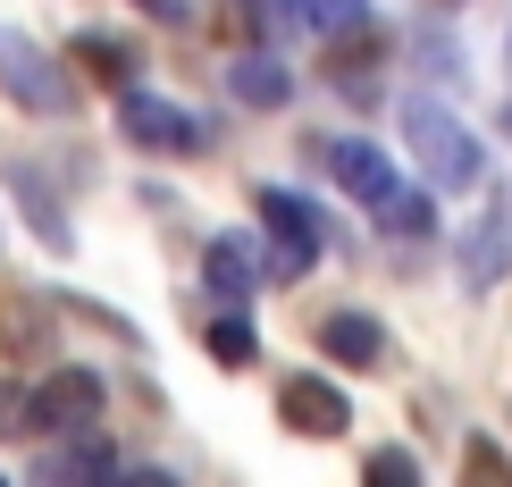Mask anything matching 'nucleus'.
I'll list each match as a JSON object with an SVG mask.
<instances>
[{
    "mask_svg": "<svg viewBox=\"0 0 512 487\" xmlns=\"http://www.w3.org/2000/svg\"><path fill=\"white\" fill-rule=\"evenodd\" d=\"M395 118H403V143H412V152H420V168H429V185H445V194H471V185L487 177V143H479L454 110H445V101L412 93Z\"/></svg>",
    "mask_w": 512,
    "mask_h": 487,
    "instance_id": "obj_1",
    "label": "nucleus"
},
{
    "mask_svg": "<svg viewBox=\"0 0 512 487\" xmlns=\"http://www.w3.org/2000/svg\"><path fill=\"white\" fill-rule=\"evenodd\" d=\"M261 227H269V278H277V286H294V278L319 261V244H328L319 202L286 194V185H261Z\"/></svg>",
    "mask_w": 512,
    "mask_h": 487,
    "instance_id": "obj_2",
    "label": "nucleus"
},
{
    "mask_svg": "<svg viewBox=\"0 0 512 487\" xmlns=\"http://www.w3.org/2000/svg\"><path fill=\"white\" fill-rule=\"evenodd\" d=\"M0 93H9L17 110H34V118H59V110H68V93H76V84L59 76V59L42 51L34 34L0 26Z\"/></svg>",
    "mask_w": 512,
    "mask_h": 487,
    "instance_id": "obj_3",
    "label": "nucleus"
},
{
    "mask_svg": "<svg viewBox=\"0 0 512 487\" xmlns=\"http://www.w3.org/2000/svg\"><path fill=\"white\" fill-rule=\"evenodd\" d=\"M118 135L135 143V152H202V118H185L177 101H160V93H135V84H126L118 93Z\"/></svg>",
    "mask_w": 512,
    "mask_h": 487,
    "instance_id": "obj_4",
    "label": "nucleus"
},
{
    "mask_svg": "<svg viewBox=\"0 0 512 487\" xmlns=\"http://www.w3.org/2000/svg\"><path fill=\"white\" fill-rule=\"evenodd\" d=\"M101 404H110V395H101V378L84 370V362H68V370H51V378L34 387L26 412H34L42 437H76V429H93V420H101Z\"/></svg>",
    "mask_w": 512,
    "mask_h": 487,
    "instance_id": "obj_5",
    "label": "nucleus"
},
{
    "mask_svg": "<svg viewBox=\"0 0 512 487\" xmlns=\"http://www.w3.org/2000/svg\"><path fill=\"white\" fill-rule=\"evenodd\" d=\"M277 420H286L294 437H345L353 429V395L336 387V378H319V370H294L286 387H277Z\"/></svg>",
    "mask_w": 512,
    "mask_h": 487,
    "instance_id": "obj_6",
    "label": "nucleus"
},
{
    "mask_svg": "<svg viewBox=\"0 0 512 487\" xmlns=\"http://www.w3.org/2000/svg\"><path fill=\"white\" fill-rule=\"evenodd\" d=\"M512 278V185H496L487 194V210L471 219V236H462V286L487 294Z\"/></svg>",
    "mask_w": 512,
    "mask_h": 487,
    "instance_id": "obj_7",
    "label": "nucleus"
},
{
    "mask_svg": "<svg viewBox=\"0 0 512 487\" xmlns=\"http://www.w3.org/2000/svg\"><path fill=\"white\" fill-rule=\"evenodd\" d=\"M311 160L328 168V177L345 185L353 202H370V210L395 194V160L378 152V143H361V135H328V143H311Z\"/></svg>",
    "mask_w": 512,
    "mask_h": 487,
    "instance_id": "obj_8",
    "label": "nucleus"
},
{
    "mask_svg": "<svg viewBox=\"0 0 512 487\" xmlns=\"http://www.w3.org/2000/svg\"><path fill=\"white\" fill-rule=\"evenodd\" d=\"M202 286L219 294V303H252V294L269 286V252L252 236H210L202 244Z\"/></svg>",
    "mask_w": 512,
    "mask_h": 487,
    "instance_id": "obj_9",
    "label": "nucleus"
},
{
    "mask_svg": "<svg viewBox=\"0 0 512 487\" xmlns=\"http://www.w3.org/2000/svg\"><path fill=\"white\" fill-rule=\"evenodd\" d=\"M319 353H336L345 370H378L387 362V328H378L370 311H328V320H319Z\"/></svg>",
    "mask_w": 512,
    "mask_h": 487,
    "instance_id": "obj_10",
    "label": "nucleus"
},
{
    "mask_svg": "<svg viewBox=\"0 0 512 487\" xmlns=\"http://www.w3.org/2000/svg\"><path fill=\"white\" fill-rule=\"evenodd\" d=\"M34 471H42V479H110L118 462H110V446H93V429H76V437H59Z\"/></svg>",
    "mask_w": 512,
    "mask_h": 487,
    "instance_id": "obj_11",
    "label": "nucleus"
},
{
    "mask_svg": "<svg viewBox=\"0 0 512 487\" xmlns=\"http://www.w3.org/2000/svg\"><path fill=\"white\" fill-rule=\"evenodd\" d=\"M286 93H294L286 59H236V101H244V110H277Z\"/></svg>",
    "mask_w": 512,
    "mask_h": 487,
    "instance_id": "obj_12",
    "label": "nucleus"
},
{
    "mask_svg": "<svg viewBox=\"0 0 512 487\" xmlns=\"http://www.w3.org/2000/svg\"><path fill=\"white\" fill-rule=\"evenodd\" d=\"M76 68H93L101 84H135V51H126V42H110V34H76Z\"/></svg>",
    "mask_w": 512,
    "mask_h": 487,
    "instance_id": "obj_13",
    "label": "nucleus"
},
{
    "mask_svg": "<svg viewBox=\"0 0 512 487\" xmlns=\"http://www.w3.org/2000/svg\"><path fill=\"white\" fill-rule=\"evenodd\" d=\"M378 227H387V236H429L437 210H429V194H403V185H395V194L378 202Z\"/></svg>",
    "mask_w": 512,
    "mask_h": 487,
    "instance_id": "obj_14",
    "label": "nucleus"
},
{
    "mask_svg": "<svg viewBox=\"0 0 512 487\" xmlns=\"http://www.w3.org/2000/svg\"><path fill=\"white\" fill-rule=\"evenodd\" d=\"M303 26H319V34H345V42H361V34H370V9H361V0H303Z\"/></svg>",
    "mask_w": 512,
    "mask_h": 487,
    "instance_id": "obj_15",
    "label": "nucleus"
},
{
    "mask_svg": "<svg viewBox=\"0 0 512 487\" xmlns=\"http://www.w3.org/2000/svg\"><path fill=\"white\" fill-rule=\"evenodd\" d=\"M210 353H219L227 370H244L252 353H261V336H252V320H236V311H227V320H210Z\"/></svg>",
    "mask_w": 512,
    "mask_h": 487,
    "instance_id": "obj_16",
    "label": "nucleus"
},
{
    "mask_svg": "<svg viewBox=\"0 0 512 487\" xmlns=\"http://www.w3.org/2000/svg\"><path fill=\"white\" fill-rule=\"evenodd\" d=\"M361 479H378V487H412V479H420V454H412V446H378L370 462H361Z\"/></svg>",
    "mask_w": 512,
    "mask_h": 487,
    "instance_id": "obj_17",
    "label": "nucleus"
},
{
    "mask_svg": "<svg viewBox=\"0 0 512 487\" xmlns=\"http://www.w3.org/2000/svg\"><path fill=\"white\" fill-rule=\"evenodd\" d=\"M462 471H479V479H512V454L496 446V437H471V446H462Z\"/></svg>",
    "mask_w": 512,
    "mask_h": 487,
    "instance_id": "obj_18",
    "label": "nucleus"
},
{
    "mask_svg": "<svg viewBox=\"0 0 512 487\" xmlns=\"http://www.w3.org/2000/svg\"><path fill=\"white\" fill-rule=\"evenodd\" d=\"M34 387H17V378H0V437H17V429H34Z\"/></svg>",
    "mask_w": 512,
    "mask_h": 487,
    "instance_id": "obj_19",
    "label": "nucleus"
},
{
    "mask_svg": "<svg viewBox=\"0 0 512 487\" xmlns=\"http://www.w3.org/2000/svg\"><path fill=\"white\" fill-rule=\"evenodd\" d=\"M152 9H160V17H185V9H194V0H152Z\"/></svg>",
    "mask_w": 512,
    "mask_h": 487,
    "instance_id": "obj_20",
    "label": "nucleus"
},
{
    "mask_svg": "<svg viewBox=\"0 0 512 487\" xmlns=\"http://www.w3.org/2000/svg\"><path fill=\"white\" fill-rule=\"evenodd\" d=\"M504 76H512V42H504Z\"/></svg>",
    "mask_w": 512,
    "mask_h": 487,
    "instance_id": "obj_21",
    "label": "nucleus"
}]
</instances>
